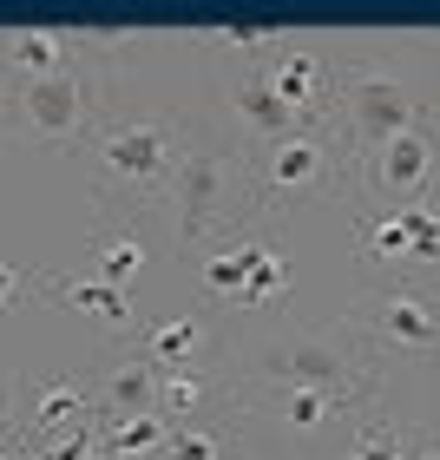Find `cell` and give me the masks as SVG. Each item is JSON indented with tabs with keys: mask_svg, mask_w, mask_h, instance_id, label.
<instances>
[{
	"mask_svg": "<svg viewBox=\"0 0 440 460\" xmlns=\"http://www.w3.org/2000/svg\"><path fill=\"white\" fill-rule=\"evenodd\" d=\"M198 408H204L198 368H164V375H158V414H164L172 428H184V421H198Z\"/></svg>",
	"mask_w": 440,
	"mask_h": 460,
	"instance_id": "19",
	"label": "cell"
},
{
	"mask_svg": "<svg viewBox=\"0 0 440 460\" xmlns=\"http://www.w3.org/2000/svg\"><path fill=\"white\" fill-rule=\"evenodd\" d=\"M7 414H13V375H0V428H7Z\"/></svg>",
	"mask_w": 440,
	"mask_h": 460,
	"instance_id": "27",
	"label": "cell"
},
{
	"mask_svg": "<svg viewBox=\"0 0 440 460\" xmlns=\"http://www.w3.org/2000/svg\"><path fill=\"white\" fill-rule=\"evenodd\" d=\"M335 408H342V394H283V421L289 428H316L322 421V414H335Z\"/></svg>",
	"mask_w": 440,
	"mask_h": 460,
	"instance_id": "24",
	"label": "cell"
},
{
	"mask_svg": "<svg viewBox=\"0 0 440 460\" xmlns=\"http://www.w3.org/2000/svg\"><path fill=\"white\" fill-rule=\"evenodd\" d=\"M289 289V257L283 250H257V263H250V277H243V296H237V309H269Z\"/></svg>",
	"mask_w": 440,
	"mask_h": 460,
	"instance_id": "17",
	"label": "cell"
},
{
	"mask_svg": "<svg viewBox=\"0 0 440 460\" xmlns=\"http://www.w3.org/2000/svg\"><path fill=\"white\" fill-rule=\"evenodd\" d=\"M178 172V132L164 119H125L99 138V178L106 184H138V191H158Z\"/></svg>",
	"mask_w": 440,
	"mask_h": 460,
	"instance_id": "1",
	"label": "cell"
},
{
	"mask_svg": "<svg viewBox=\"0 0 440 460\" xmlns=\"http://www.w3.org/2000/svg\"><path fill=\"white\" fill-rule=\"evenodd\" d=\"M237 119H243L263 145H277V138H289V132H303V119L289 112L277 93H269V79H263V73L237 79Z\"/></svg>",
	"mask_w": 440,
	"mask_h": 460,
	"instance_id": "10",
	"label": "cell"
},
{
	"mask_svg": "<svg viewBox=\"0 0 440 460\" xmlns=\"http://www.w3.org/2000/svg\"><path fill=\"white\" fill-rule=\"evenodd\" d=\"M79 421H86V394H79V382H66V375L40 382V394H33V428L40 434H59V428H79Z\"/></svg>",
	"mask_w": 440,
	"mask_h": 460,
	"instance_id": "13",
	"label": "cell"
},
{
	"mask_svg": "<svg viewBox=\"0 0 440 460\" xmlns=\"http://www.w3.org/2000/svg\"><path fill=\"white\" fill-rule=\"evenodd\" d=\"M13 289H20V283H13V270H7V263H0V309H7V303H13Z\"/></svg>",
	"mask_w": 440,
	"mask_h": 460,
	"instance_id": "28",
	"label": "cell"
},
{
	"mask_svg": "<svg viewBox=\"0 0 440 460\" xmlns=\"http://www.w3.org/2000/svg\"><path fill=\"white\" fill-rule=\"evenodd\" d=\"M0 460H7V454H0Z\"/></svg>",
	"mask_w": 440,
	"mask_h": 460,
	"instance_id": "30",
	"label": "cell"
},
{
	"mask_svg": "<svg viewBox=\"0 0 440 460\" xmlns=\"http://www.w3.org/2000/svg\"><path fill=\"white\" fill-rule=\"evenodd\" d=\"M47 296H53V303H73V309H92V316H99V323H112V329H125V323H132V303H125L119 289L92 283V277H73V283H47Z\"/></svg>",
	"mask_w": 440,
	"mask_h": 460,
	"instance_id": "15",
	"label": "cell"
},
{
	"mask_svg": "<svg viewBox=\"0 0 440 460\" xmlns=\"http://www.w3.org/2000/svg\"><path fill=\"white\" fill-rule=\"evenodd\" d=\"M217 40H224V47H237V53H263V47H277V33H263V27H224Z\"/></svg>",
	"mask_w": 440,
	"mask_h": 460,
	"instance_id": "26",
	"label": "cell"
},
{
	"mask_svg": "<svg viewBox=\"0 0 440 460\" xmlns=\"http://www.w3.org/2000/svg\"><path fill=\"white\" fill-rule=\"evenodd\" d=\"M263 375L277 382L283 394H342V382H348V362L335 349H322V342H283V349H269L263 355Z\"/></svg>",
	"mask_w": 440,
	"mask_h": 460,
	"instance_id": "6",
	"label": "cell"
},
{
	"mask_svg": "<svg viewBox=\"0 0 440 460\" xmlns=\"http://www.w3.org/2000/svg\"><path fill=\"white\" fill-rule=\"evenodd\" d=\"M164 434H172V421H164V414H125V421L106 428V454H112V460L164 454Z\"/></svg>",
	"mask_w": 440,
	"mask_h": 460,
	"instance_id": "14",
	"label": "cell"
},
{
	"mask_svg": "<svg viewBox=\"0 0 440 460\" xmlns=\"http://www.w3.org/2000/svg\"><path fill=\"white\" fill-rule=\"evenodd\" d=\"M368 184L382 198L421 204V191L434 184V138H427V125H408V132H394V138L374 145V152H368Z\"/></svg>",
	"mask_w": 440,
	"mask_h": 460,
	"instance_id": "4",
	"label": "cell"
},
{
	"mask_svg": "<svg viewBox=\"0 0 440 460\" xmlns=\"http://www.w3.org/2000/svg\"><path fill=\"white\" fill-rule=\"evenodd\" d=\"M401 237H408V263H440V211L434 204H401Z\"/></svg>",
	"mask_w": 440,
	"mask_h": 460,
	"instance_id": "21",
	"label": "cell"
},
{
	"mask_svg": "<svg viewBox=\"0 0 440 460\" xmlns=\"http://www.w3.org/2000/svg\"><path fill=\"white\" fill-rule=\"evenodd\" d=\"M329 145L316 138V132H289V138H277L263 152V184L269 191H309V184H322L329 178Z\"/></svg>",
	"mask_w": 440,
	"mask_h": 460,
	"instance_id": "8",
	"label": "cell"
},
{
	"mask_svg": "<svg viewBox=\"0 0 440 460\" xmlns=\"http://www.w3.org/2000/svg\"><path fill=\"white\" fill-rule=\"evenodd\" d=\"M172 198H178V211H184V243L211 237V230L230 217V164H224L217 152H191V158H178V172H172Z\"/></svg>",
	"mask_w": 440,
	"mask_h": 460,
	"instance_id": "2",
	"label": "cell"
},
{
	"mask_svg": "<svg viewBox=\"0 0 440 460\" xmlns=\"http://www.w3.org/2000/svg\"><path fill=\"white\" fill-rule=\"evenodd\" d=\"M362 323L374 329L382 342H401V349H434L440 342V316H434V303H421V296H374V303H362Z\"/></svg>",
	"mask_w": 440,
	"mask_h": 460,
	"instance_id": "7",
	"label": "cell"
},
{
	"mask_svg": "<svg viewBox=\"0 0 440 460\" xmlns=\"http://www.w3.org/2000/svg\"><path fill=\"white\" fill-rule=\"evenodd\" d=\"M348 125H355V138L368 145H382L394 132H408V125H421V106H414V93L401 86V79H382V73H362L348 86Z\"/></svg>",
	"mask_w": 440,
	"mask_h": 460,
	"instance_id": "5",
	"label": "cell"
},
{
	"mask_svg": "<svg viewBox=\"0 0 440 460\" xmlns=\"http://www.w3.org/2000/svg\"><path fill=\"white\" fill-rule=\"evenodd\" d=\"M145 342H152V355H145V362H152V368L164 375V368H191V362H198V342H204V329H198L191 316H172V323H158Z\"/></svg>",
	"mask_w": 440,
	"mask_h": 460,
	"instance_id": "16",
	"label": "cell"
},
{
	"mask_svg": "<svg viewBox=\"0 0 440 460\" xmlns=\"http://www.w3.org/2000/svg\"><path fill=\"white\" fill-rule=\"evenodd\" d=\"M164 460H224V441L211 428H198V421H184L164 434Z\"/></svg>",
	"mask_w": 440,
	"mask_h": 460,
	"instance_id": "22",
	"label": "cell"
},
{
	"mask_svg": "<svg viewBox=\"0 0 440 460\" xmlns=\"http://www.w3.org/2000/svg\"><path fill=\"white\" fill-rule=\"evenodd\" d=\"M13 112L20 125L40 138V145H66L79 125H86V86L73 73H47V79H27L13 93Z\"/></svg>",
	"mask_w": 440,
	"mask_h": 460,
	"instance_id": "3",
	"label": "cell"
},
{
	"mask_svg": "<svg viewBox=\"0 0 440 460\" xmlns=\"http://www.w3.org/2000/svg\"><path fill=\"white\" fill-rule=\"evenodd\" d=\"M263 79H269V93H277L296 119H309V112L329 106V66H322V53H309V47L283 53L277 73H263Z\"/></svg>",
	"mask_w": 440,
	"mask_h": 460,
	"instance_id": "9",
	"label": "cell"
},
{
	"mask_svg": "<svg viewBox=\"0 0 440 460\" xmlns=\"http://www.w3.org/2000/svg\"><path fill=\"white\" fill-rule=\"evenodd\" d=\"M362 243H368V257H382V263H408V237H401V217H394V211L368 217L362 224Z\"/></svg>",
	"mask_w": 440,
	"mask_h": 460,
	"instance_id": "23",
	"label": "cell"
},
{
	"mask_svg": "<svg viewBox=\"0 0 440 460\" xmlns=\"http://www.w3.org/2000/svg\"><path fill=\"white\" fill-rule=\"evenodd\" d=\"M106 408L119 414H158V368L145 362V355H132V362H119L106 375Z\"/></svg>",
	"mask_w": 440,
	"mask_h": 460,
	"instance_id": "11",
	"label": "cell"
},
{
	"mask_svg": "<svg viewBox=\"0 0 440 460\" xmlns=\"http://www.w3.org/2000/svg\"><path fill=\"white\" fill-rule=\"evenodd\" d=\"M414 460H440V454H414Z\"/></svg>",
	"mask_w": 440,
	"mask_h": 460,
	"instance_id": "29",
	"label": "cell"
},
{
	"mask_svg": "<svg viewBox=\"0 0 440 460\" xmlns=\"http://www.w3.org/2000/svg\"><path fill=\"white\" fill-rule=\"evenodd\" d=\"M257 250H263V243H237V250H217V257H204V289L237 303V296H243L250 263H257Z\"/></svg>",
	"mask_w": 440,
	"mask_h": 460,
	"instance_id": "20",
	"label": "cell"
},
{
	"mask_svg": "<svg viewBox=\"0 0 440 460\" xmlns=\"http://www.w3.org/2000/svg\"><path fill=\"white\" fill-rule=\"evenodd\" d=\"M348 460H401V447H394V434H382V428H362V447H355Z\"/></svg>",
	"mask_w": 440,
	"mask_h": 460,
	"instance_id": "25",
	"label": "cell"
},
{
	"mask_svg": "<svg viewBox=\"0 0 440 460\" xmlns=\"http://www.w3.org/2000/svg\"><path fill=\"white\" fill-rule=\"evenodd\" d=\"M7 59L27 79H47V73H73V53H66V33H47V27H20L7 33Z\"/></svg>",
	"mask_w": 440,
	"mask_h": 460,
	"instance_id": "12",
	"label": "cell"
},
{
	"mask_svg": "<svg viewBox=\"0 0 440 460\" xmlns=\"http://www.w3.org/2000/svg\"><path fill=\"white\" fill-rule=\"evenodd\" d=\"M138 270H145V243L138 237H106V243L92 250V283L119 289V296H125V283H132Z\"/></svg>",
	"mask_w": 440,
	"mask_h": 460,
	"instance_id": "18",
	"label": "cell"
}]
</instances>
